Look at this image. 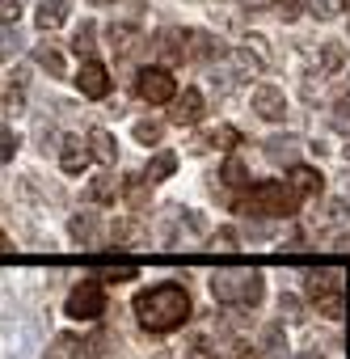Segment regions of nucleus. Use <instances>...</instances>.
<instances>
[{"label":"nucleus","instance_id":"f257e3e1","mask_svg":"<svg viewBox=\"0 0 350 359\" xmlns=\"http://www.w3.org/2000/svg\"><path fill=\"white\" fill-rule=\"evenodd\" d=\"M135 317L144 330L152 334H173V330H182L190 321V296L186 287L178 283H152V287H139L135 300H131Z\"/></svg>","mask_w":350,"mask_h":359},{"label":"nucleus","instance_id":"f03ea898","mask_svg":"<svg viewBox=\"0 0 350 359\" xmlns=\"http://www.w3.org/2000/svg\"><path fill=\"white\" fill-rule=\"evenodd\" d=\"M295 208H300V195L291 191V182H258V187H245V195L232 199L237 216H274V220H287V216H295Z\"/></svg>","mask_w":350,"mask_h":359},{"label":"nucleus","instance_id":"7ed1b4c3","mask_svg":"<svg viewBox=\"0 0 350 359\" xmlns=\"http://www.w3.org/2000/svg\"><path fill=\"white\" fill-rule=\"evenodd\" d=\"M207 287H211V296H216L220 304H237V309H253V304H262V296H266V279H262V271H253V266L216 271V275L207 279Z\"/></svg>","mask_w":350,"mask_h":359},{"label":"nucleus","instance_id":"20e7f679","mask_svg":"<svg viewBox=\"0 0 350 359\" xmlns=\"http://www.w3.org/2000/svg\"><path fill=\"white\" fill-rule=\"evenodd\" d=\"M135 97H139V102H148V106H164V102H173V97H178L173 72H169V68H160V64L139 68V76H135Z\"/></svg>","mask_w":350,"mask_h":359},{"label":"nucleus","instance_id":"39448f33","mask_svg":"<svg viewBox=\"0 0 350 359\" xmlns=\"http://www.w3.org/2000/svg\"><path fill=\"white\" fill-rule=\"evenodd\" d=\"M68 317H76V321H97L102 313H106V292H102V283L97 279H89V283H76L72 292H68Z\"/></svg>","mask_w":350,"mask_h":359},{"label":"nucleus","instance_id":"423d86ee","mask_svg":"<svg viewBox=\"0 0 350 359\" xmlns=\"http://www.w3.org/2000/svg\"><path fill=\"white\" fill-rule=\"evenodd\" d=\"M249 106H253V114H258L262 123H283V114H287V93H283L279 85L262 81V85H253Z\"/></svg>","mask_w":350,"mask_h":359},{"label":"nucleus","instance_id":"0eeeda50","mask_svg":"<svg viewBox=\"0 0 350 359\" xmlns=\"http://www.w3.org/2000/svg\"><path fill=\"white\" fill-rule=\"evenodd\" d=\"M110 72H106V64H97V60H85L80 64V72H76V89H80V97H93V102H102L106 93H110Z\"/></svg>","mask_w":350,"mask_h":359},{"label":"nucleus","instance_id":"6e6552de","mask_svg":"<svg viewBox=\"0 0 350 359\" xmlns=\"http://www.w3.org/2000/svg\"><path fill=\"white\" fill-rule=\"evenodd\" d=\"M106 43H110V51H114L118 60H127V55H135V51L144 47V34H139L135 22H110V26H106Z\"/></svg>","mask_w":350,"mask_h":359},{"label":"nucleus","instance_id":"1a4fd4ad","mask_svg":"<svg viewBox=\"0 0 350 359\" xmlns=\"http://www.w3.org/2000/svg\"><path fill=\"white\" fill-rule=\"evenodd\" d=\"M304 292H308V300L325 296V292H346V271L342 266H312V271H304Z\"/></svg>","mask_w":350,"mask_h":359},{"label":"nucleus","instance_id":"9d476101","mask_svg":"<svg viewBox=\"0 0 350 359\" xmlns=\"http://www.w3.org/2000/svg\"><path fill=\"white\" fill-rule=\"evenodd\" d=\"M207 114V97L199 89H182V97H173V123L178 127H199Z\"/></svg>","mask_w":350,"mask_h":359},{"label":"nucleus","instance_id":"9b49d317","mask_svg":"<svg viewBox=\"0 0 350 359\" xmlns=\"http://www.w3.org/2000/svg\"><path fill=\"white\" fill-rule=\"evenodd\" d=\"M186 55L190 60H203V64H211V60H224L228 55V47H224V39L220 34H207V30H186Z\"/></svg>","mask_w":350,"mask_h":359},{"label":"nucleus","instance_id":"f8f14e48","mask_svg":"<svg viewBox=\"0 0 350 359\" xmlns=\"http://www.w3.org/2000/svg\"><path fill=\"white\" fill-rule=\"evenodd\" d=\"M182 43H186V30H173V26H164V30L152 39V51H156L164 64H182V60H186V47H182Z\"/></svg>","mask_w":350,"mask_h":359},{"label":"nucleus","instance_id":"ddd939ff","mask_svg":"<svg viewBox=\"0 0 350 359\" xmlns=\"http://www.w3.org/2000/svg\"><path fill=\"white\" fill-rule=\"evenodd\" d=\"M85 148H89V156L102 161V165H114V161H118V140H114L106 127H93V131L85 135Z\"/></svg>","mask_w":350,"mask_h":359},{"label":"nucleus","instance_id":"4468645a","mask_svg":"<svg viewBox=\"0 0 350 359\" xmlns=\"http://www.w3.org/2000/svg\"><path fill=\"white\" fill-rule=\"evenodd\" d=\"M287 182H291V191H295V195H308V199L325 191V177H321V169H312V165H291Z\"/></svg>","mask_w":350,"mask_h":359},{"label":"nucleus","instance_id":"2eb2a0df","mask_svg":"<svg viewBox=\"0 0 350 359\" xmlns=\"http://www.w3.org/2000/svg\"><path fill=\"white\" fill-rule=\"evenodd\" d=\"M59 165H64V173H85V165H89V148L76 140V135H64V144H59Z\"/></svg>","mask_w":350,"mask_h":359},{"label":"nucleus","instance_id":"dca6fc26","mask_svg":"<svg viewBox=\"0 0 350 359\" xmlns=\"http://www.w3.org/2000/svg\"><path fill=\"white\" fill-rule=\"evenodd\" d=\"M68 237L80 241V245H97V237H102V220H97L93 212H76V216L68 220Z\"/></svg>","mask_w":350,"mask_h":359},{"label":"nucleus","instance_id":"f3484780","mask_svg":"<svg viewBox=\"0 0 350 359\" xmlns=\"http://www.w3.org/2000/svg\"><path fill=\"white\" fill-rule=\"evenodd\" d=\"M64 18H68V0H38L34 22H38V30H43V34L59 30V26H64Z\"/></svg>","mask_w":350,"mask_h":359},{"label":"nucleus","instance_id":"a211bd4d","mask_svg":"<svg viewBox=\"0 0 350 359\" xmlns=\"http://www.w3.org/2000/svg\"><path fill=\"white\" fill-rule=\"evenodd\" d=\"M80 355H85V342L76 334H55L43 351V359H80Z\"/></svg>","mask_w":350,"mask_h":359},{"label":"nucleus","instance_id":"6ab92c4d","mask_svg":"<svg viewBox=\"0 0 350 359\" xmlns=\"http://www.w3.org/2000/svg\"><path fill=\"white\" fill-rule=\"evenodd\" d=\"M173 169H178V156H173V152L164 148V152H156V156L144 165V182H148V187H152V182H164V177H169Z\"/></svg>","mask_w":350,"mask_h":359},{"label":"nucleus","instance_id":"aec40b11","mask_svg":"<svg viewBox=\"0 0 350 359\" xmlns=\"http://www.w3.org/2000/svg\"><path fill=\"white\" fill-rule=\"evenodd\" d=\"M220 182H224L228 191H245V187H249V169H245L241 156H228V161L220 165Z\"/></svg>","mask_w":350,"mask_h":359},{"label":"nucleus","instance_id":"412c9836","mask_svg":"<svg viewBox=\"0 0 350 359\" xmlns=\"http://www.w3.org/2000/svg\"><path fill=\"white\" fill-rule=\"evenodd\" d=\"M118 195H122V187H118V177H110V173H97L89 182V199L93 203H114Z\"/></svg>","mask_w":350,"mask_h":359},{"label":"nucleus","instance_id":"4be33fe9","mask_svg":"<svg viewBox=\"0 0 350 359\" xmlns=\"http://www.w3.org/2000/svg\"><path fill=\"white\" fill-rule=\"evenodd\" d=\"M34 64H38L43 72H51V76H64V55H59V47H55L51 39L34 47Z\"/></svg>","mask_w":350,"mask_h":359},{"label":"nucleus","instance_id":"5701e85b","mask_svg":"<svg viewBox=\"0 0 350 359\" xmlns=\"http://www.w3.org/2000/svg\"><path fill=\"white\" fill-rule=\"evenodd\" d=\"M312 309L329 321H337L346 313V292H325V296H312Z\"/></svg>","mask_w":350,"mask_h":359},{"label":"nucleus","instance_id":"b1692460","mask_svg":"<svg viewBox=\"0 0 350 359\" xmlns=\"http://www.w3.org/2000/svg\"><path fill=\"white\" fill-rule=\"evenodd\" d=\"M245 55H249V60L258 64V72H262V68H274V55H270V43H266L262 34H249V39H245Z\"/></svg>","mask_w":350,"mask_h":359},{"label":"nucleus","instance_id":"393cba45","mask_svg":"<svg viewBox=\"0 0 350 359\" xmlns=\"http://www.w3.org/2000/svg\"><path fill=\"white\" fill-rule=\"evenodd\" d=\"M316 60H321V72H342L346 68V47L342 43H321Z\"/></svg>","mask_w":350,"mask_h":359},{"label":"nucleus","instance_id":"a878e982","mask_svg":"<svg viewBox=\"0 0 350 359\" xmlns=\"http://www.w3.org/2000/svg\"><path fill=\"white\" fill-rule=\"evenodd\" d=\"M93 39H97V26H93V22H80V26H76V34H72V51L89 60V55L97 51V47H93Z\"/></svg>","mask_w":350,"mask_h":359},{"label":"nucleus","instance_id":"bb28decb","mask_svg":"<svg viewBox=\"0 0 350 359\" xmlns=\"http://www.w3.org/2000/svg\"><path fill=\"white\" fill-rule=\"evenodd\" d=\"M295 148H300L295 135H274V140L266 144V156H270V161H295Z\"/></svg>","mask_w":350,"mask_h":359},{"label":"nucleus","instance_id":"cd10ccee","mask_svg":"<svg viewBox=\"0 0 350 359\" xmlns=\"http://www.w3.org/2000/svg\"><path fill=\"white\" fill-rule=\"evenodd\" d=\"M131 131H135V140H139V144H160V135H164V123H160V118H139Z\"/></svg>","mask_w":350,"mask_h":359},{"label":"nucleus","instance_id":"c85d7f7f","mask_svg":"<svg viewBox=\"0 0 350 359\" xmlns=\"http://www.w3.org/2000/svg\"><path fill=\"white\" fill-rule=\"evenodd\" d=\"M135 279V266L131 262H110V266H102V275H97V283H131Z\"/></svg>","mask_w":350,"mask_h":359},{"label":"nucleus","instance_id":"c756f323","mask_svg":"<svg viewBox=\"0 0 350 359\" xmlns=\"http://www.w3.org/2000/svg\"><path fill=\"white\" fill-rule=\"evenodd\" d=\"M316 22H333L337 13H342V0H308V5H304Z\"/></svg>","mask_w":350,"mask_h":359},{"label":"nucleus","instance_id":"7c9ffc66","mask_svg":"<svg viewBox=\"0 0 350 359\" xmlns=\"http://www.w3.org/2000/svg\"><path fill=\"white\" fill-rule=\"evenodd\" d=\"M262 346H266V351H274V355H283V351H287L283 325H262Z\"/></svg>","mask_w":350,"mask_h":359},{"label":"nucleus","instance_id":"2f4dec72","mask_svg":"<svg viewBox=\"0 0 350 359\" xmlns=\"http://www.w3.org/2000/svg\"><path fill=\"white\" fill-rule=\"evenodd\" d=\"M110 237H114V241H139V237H144V229H139L135 220H118V224L110 229Z\"/></svg>","mask_w":350,"mask_h":359},{"label":"nucleus","instance_id":"473e14b6","mask_svg":"<svg viewBox=\"0 0 350 359\" xmlns=\"http://www.w3.org/2000/svg\"><path fill=\"white\" fill-rule=\"evenodd\" d=\"M13 156H18V135L9 127H0V165H9Z\"/></svg>","mask_w":350,"mask_h":359},{"label":"nucleus","instance_id":"72a5a7b5","mask_svg":"<svg viewBox=\"0 0 350 359\" xmlns=\"http://www.w3.org/2000/svg\"><path fill=\"white\" fill-rule=\"evenodd\" d=\"M300 13H304L300 0H274V18H279V22H295Z\"/></svg>","mask_w":350,"mask_h":359},{"label":"nucleus","instance_id":"f704fd0d","mask_svg":"<svg viewBox=\"0 0 350 359\" xmlns=\"http://www.w3.org/2000/svg\"><path fill=\"white\" fill-rule=\"evenodd\" d=\"M279 313H283L287 321H304V317H300V313H304L300 296H279Z\"/></svg>","mask_w":350,"mask_h":359},{"label":"nucleus","instance_id":"c9c22d12","mask_svg":"<svg viewBox=\"0 0 350 359\" xmlns=\"http://www.w3.org/2000/svg\"><path fill=\"white\" fill-rule=\"evenodd\" d=\"M216 245H220V250H232V245H237V229H216V233H211V250H216Z\"/></svg>","mask_w":350,"mask_h":359},{"label":"nucleus","instance_id":"e433bc0d","mask_svg":"<svg viewBox=\"0 0 350 359\" xmlns=\"http://www.w3.org/2000/svg\"><path fill=\"white\" fill-rule=\"evenodd\" d=\"M18 18H22V0H0V22L9 26V22H18Z\"/></svg>","mask_w":350,"mask_h":359},{"label":"nucleus","instance_id":"4c0bfd02","mask_svg":"<svg viewBox=\"0 0 350 359\" xmlns=\"http://www.w3.org/2000/svg\"><path fill=\"white\" fill-rule=\"evenodd\" d=\"M182 359H224V355H216V346H207V342H195Z\"/></svg>","mask_w":350,"mask_h":359},{"label":"nucleus","instance_id":"58836bf2","mask_svg":"<svg viewBox=\"0 0 350 359\" xmlns=\"http://www.w3.org/2000/svg\"><path fill=\"white\" fill-rule=\"evenodd\" d=\"M329 245H333L337 254H350V233H333V237H329Z\"/></svg>","mask_w":350,"mask_h":359},{"label":"nucleus","instance_id":"ea45409f","mask_svg":"<svg viewBox=\"0 0 350 359\" xmlns=\"http://www.w3.org/2000/svg\"><path fill=\"white\" fill-rule=\"evenodd\" d=\"M266 5L274 9V0H245V9H266Z\"/></svg>","mask_w":350,"mask_h":359},{"label":"nucleus","instance_id":"a19ab883","mask_svg":"<svg viewBox=\"0 0 350 359\" xmlns=\"http://www.w3.org/2000/svg\"><path fill=\"white\" fill-rule=\"evenodd\" d=\"M295 359H325V355H321V351H300Z\"/></svg>","mask_w":350,"mask_h":359},{"label":"nucleus","instance_id":"79ce46f5","mask_svg":"<svg viewBox=\"0 0 350 359\" xmlns=\"http://www.w3.org/2000/svg\"><path fill=\"white\" fill-rule=\"evenodd\" d=\"M89 5H114V0H89Z\"/></svg>","mask_w":350,"mask_h":359},{"label":"nucleus","instance_id":"37998d69","mask_svg":"<svg viewBox=\"0 0 350 359\" xmlns=\"http://www.w3.org/2000/svg\"><path fill=\"white\" fill-rule=\"evenodd\" d=\"M342 5H350V0H342Z\"/></svg>","mask_w":350,"mask_h":359}]
</instances>
